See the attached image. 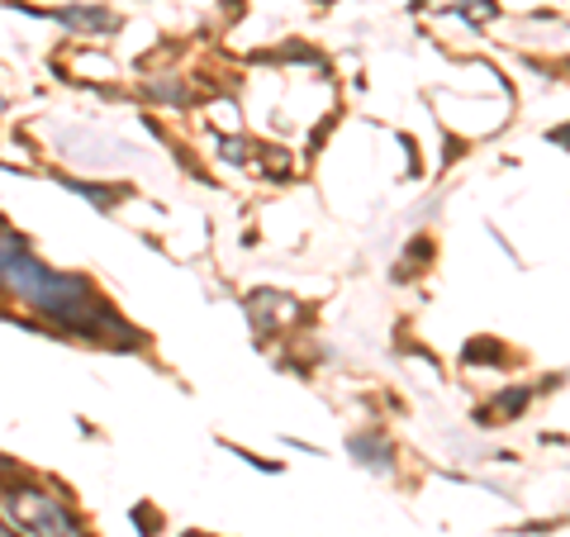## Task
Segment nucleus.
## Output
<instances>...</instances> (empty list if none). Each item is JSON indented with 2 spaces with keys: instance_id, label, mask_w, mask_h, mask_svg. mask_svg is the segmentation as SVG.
<instances>
[{
  "instance_id": "f03ea898",
  "label": "nucleus",
  "mask_w": 570,
  "mask_h": 537,
  "mask_svg": "<svg viewBox=\"0 0 570 537\" xmlns=\"http://www.w3.org/2000/svg\"><path fill=\"white\" fill-rule=\"evenodd\" d=\"M0 518H6L10 533H20V537H86L77 514H71L62 499H52L33 486L0 490Z\"/></svg>"
},
{
  "instance_id": "7ed1b4c3",
  "label": "nucleus",
  "mask_w": 570,
  "mask_h": 537,
  "mask_svg": "<svg viewBox=\"0 0 570 537\" xmlns=\"http://www.w3.org/2000/svg\"><path fill=\"white\" fill-rule=\"evenodd\" d=\"M62 20H67V25H77V29H100V33H110V29L119 25L115 14H105V10H67Z\"/></svg>"
},
{
  "instance_id": "f257e3e1",
  "label": "nucleus",
  "mask_w": 570,
  "mask_h": 537,
  "mask_svg": "<svg viewBox=\"0 0 570 537\" xmlns=\"http://www.w3.org/2000/svg\"><path fill=\"white\" fill-rule=\"evenodd\" d=\"M0 285L14 291L20 300H29L39 314H48L58 329L81 333V338H129L119 319L96 300V291L81 276L52 272L39 257L29 253V243L14 234V228L0 224Z\"/></svg>"
},
{
  "instance_id": "20e7f679",
  "label": "nucleus",
  "mask_w": 570,
  "mask_h": 537,
  "mask_svg": "<svg viewBox=\"0 0 570 537\" xmlns=\"http://www.w3.org/2000/svg\"><path fill=\"white\" fill-rule=\"evenodd\" d=\"M528 404V396L519 390V396H499V409H504V414H519V409Z\"/></svg>"
}]
</instances>
